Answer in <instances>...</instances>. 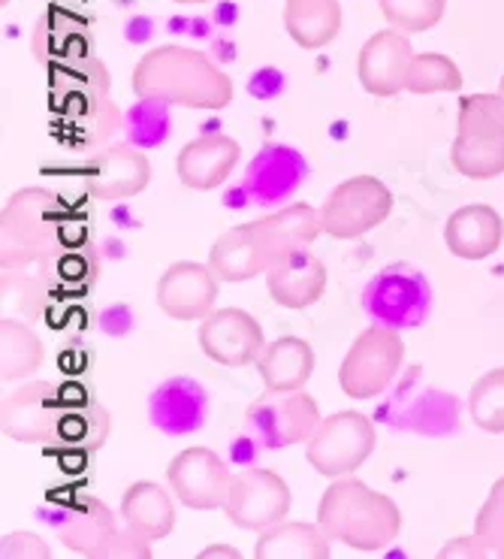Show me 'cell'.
Segmentation results:
<instances>
[{
	"label": "cell",
	"mask_w": 504,
	"mask_h": 559,
	"mask_svg": "<svg viewBox=\"0 0 504 559\" xmlns=\"http://www.w3.org/2000/svg\"><path fill=\"white\" fill-rule=\"evenodd\" d=\"M133 94L140 100H160L184 109H224L233 100V82L212 64L206 52L188 46H157L133 70Z\"/></svg>",
	"instance_id": "cell-1"
},
{
	"label": "cell",
	"mask_w": 504,
	"mask_h": 559,
	"mask_svg": "<svg viewBox=\"0 0 504 559\" xmlns=\"http://www.w3.org/2000/svg\"><path fill=\"white\" fill-rule=\"evenodd\" d=\"M317 523L333 542L375 554L393 545L401 533V511L387 493H377L357 478H336L317 506Z\"/></svg>",
	"instance_id": "cell-2"
},
{
	"label": "cell",
	"mask_w": 504,
	"mask_h": 559,
	"mask_svg": "<svg viewBox=\"0 0 504 559\" xmlns=\"http://www.w3.org/2000/svg\"><path fill=\"white\" fill-rule=\"evenodd\" d=\"M405 364V342L399 330L372 324L353 338L338 369V384L350 400H375L393 384Z\"/></svg>",
	"instance_id": "cell-3"
},
{
	"label": "cell",
	"mask_w": 504,
	"mask_h": 559,
	"mask_svg": "<svg viewBox=\"0 0 504 559\" xmlns=\"http://www.w3.org/2000/svg\"><path fill=\"white\" fill-rule=\"evenodd\" d=\"M375 424L362 412H336L321 420L309 439L305 456L311 468L324 478H345L375 454Z\"/></svg>",
	"instance_id": "cell-4"
},
{
	"label": "cell",
	"mask_w": 504,
	"mask_h": 559,
	"mask_svg": "<svg viewBox=\"0 0 504 559\" xmlns=\"http://www.w3.org/2000/svg\"><path fill=\"white\" fill-rule=\"evenodd\" d=\"M321 420L324 417H321L317 400L305 391H266V396L248 405L245 412L248 436L269 451L309 442L314 429L321 427Z\"/></svg>",
	"instance_id": "cell-5"
},
{
	"label": "cell",
	"mask_w": 504,
	"mask_h": 559,
	"mask_svg": "<svg viewBox=\"0 0 504 559\" xmlns=\"http://www.w3.org/2000/svg\"><path fill=\"white\" fill-rule=\"evenodd\" d=\"M393 212V191L375 176H353L326 197L321 206V227L333 239H360L387 222Z\"/></svg>",
	"instance_id": "cell-6"
},
{
	"label": "cell",
	"mask_w": 504,
	"mask_h": 559,
	"mask_svg": "<svg viewBox=\"0 0 504 559\" xmlns=\"http://www.w3.org/2000/svg\"><path fill=\"white\" fill-rule=\"evenodd\" d=\"M432 309V287L411 263H389L365 287V312L393 330L420 326Z\"/></svg>",
	"instance_id": "cell-7"
},
{
	"label": "cell",
	"mask_w": 504,
	"mask_h": 559,
	"mask_svg": "<svg viewBox=\"0 0 504 559\" xmlns=\"http://www.w3.org/2000/svg\"><path fill=\"white\" fill-rule=\"evenodd\" d=\"M290 487L269 468H242L233 472V484L224 502V514L236 523L239 530H251V533H266L269 526L281 523L290 511Z\"/></svg>",
	"instance_id": "cell-8"
},
{
	"label": "cell",
	"mask_w": 504,
	"mask_h": 559,
	"mask_svg": "<svg viewBox=\"0 0 504 559\" xmlns=\"http://www.w3.org/2000/svg\"><path fill=\"white\" fill-rule=\"evenodd\" d=\"M64 396L49 381H31L7 393L0 405V429L7 439L22 444H49L61 439Z\"/></svg>",
	"instance_id": "cell-9"
},
{
	"label": "cell",
	"mask_w": 504,
	"mask_h": 559,
	"mask_svg": "<svg viewBox=\"0 0 504 559\" xmlns=\"http://www.w3.org/2000/svg\"><path fill=\"white\" fill-rule=\"evenodd\" d=\"M55 222H58V197L43 188H25L15 191L0 212V234H3V251L19 254L22 261L37 258L39 248L52 239Z\"/></svg>",
	"instance_id": "cell-10"
},
{
	"label": "cell",
	"mask_w": 504,
	"mask_h": 559,
	"mask_svg": "<svg viewBox=\"0 0 504 559\" xmlns=\"http://www.w3.org/2000/svg\"><path fill=\"white\" fill-rule=\"evenodd\" d=\"M167 481L181 506L194 508V511H215L227 502L233 472L215 451L188 448V451L172 456L167 468Z\"/></svg>",
	"instance_id": "cell-11"
},
{
	"label": "cell",
	"mask_w": 504,
	"mask_h": 559,
	"mask_svg": "<svg viewBox=\"0 0 504 559\" xmlns=\"http://www.w3.org/2000/svg\"><path fill=\"white\" fill-rule=\"evenodd\" d=\"M43 514H46V521L52 523L64 547L91 559H97L100 547L118 533L116 514L109 511L106 502H100L97 496L91 493L70 496L64 502H58L55 511L52 506H46Z\"/></svg>",
	"instance_id": "cell-12"
},
{
	"label": "cell",
	"mask_w": 504,
	"mask_h": 559,
	"mask_svg": "<svg viewBox=\"0 0 504 559\" xmlns=\"http://www.w3.org/2000/svg\"><path fill=\"white\" fill-rule=\"evenodd\" d=\"M196 338H200V348L208 360L220 366H233V369L257 364L260 352L266 345L263 326L245 309H215L203 318Z\"/></svg>",
	"instance_id": "cell-13"
},
{
	"label": "cell",
	"mask_w": 504,
	"mask_h": 559,
	"mask_svg": "<svg viewBox=\"0 0 504 559\" xmlns=\"http://www.w3.org/2000/svg\"><path fill=\"white\" fill-rule=\"evenodd\" d=\"M152 182V164L136 145H109L85 164V191L100 203L143 194Z\"/></svg>",
	"instance_id": "cell-14"
},
{
	"label": "cell",
	"mask_w": 504,
	"mask_h": 559,
	"mask_svg": "<svg viewBox=\"0 0 504 559\" xmlns=\"http://www.w3.org/2000/svg\"><path fill=\"white\" fill-rule=\"evenodd\" d=\"M218 282L208 263H172L157 282V306L172 321H203L215 312Z\"/></svg>",
	"instance_id": "cell-15"
},
{
	"label": "cell",
	"mask_w": 504,
	"mask_h": 559,
	"mask_svg": "<svg viewBox=\"0 0 504 559\" xmlns=\"http://www.w3.org/2000/svg\"><path fill=\"white\" fill-rule=\"evenodd\" d=\"M411 61H415L411 39L396 27L377 31L375 37L362 46L360 61H357V76H360L362 88L369 94L396 97L399 92H405Z\"/></svg>",
	"instance_id": "cell-16"
},
{
	"label": "cell",
	"mask_w": 504,
	"mask_h": 559,
	"mask_svg": "<svg viewBox=\"0 0 504 559\" xmlns=\"http://www.w3.org/2000/svg\"><path fill=\"white\" fill-rule=\"evenodd\" d=\"M305 160L297 148L281 143H266L260 148L254 160L248 164L242 191H245L257 206H278L287 197L305 182Z\"/></svg>",
	"instance_id": "cell-17"
},
{
	"label": "cell",
	"mask_w": 504,
	"mask_h": 559,
	"mask_svg": "<svg viewBox=\"0 0 504 559\" xmlns=\"http://www.w3.org/2000/svg\"><path fill=\"white\" fill-rule=\"evenodd\" d=\"M242 160V145L227 133H208L191 140L176 157V173L184 188L194 191H215L233 176Z\"/></svg>",
	"instance_id": "cell-18"
},
{
	"label": "cell",
	"mask_w": 504,
	"mask_h": 559,
	"mask_svg": "<svg viewBox=\"0 0 504 559\" xmlns=\"http://www.w3.org/2000/svg\"><path fill=\"white\" fill-rule=\"evenodd\" d=\"M326 278H329L326 263L317 254H311L309 248L290 251L266 270V287H269L272 299L293 312L309 309L324 297Z\"/></svg>",
	"instance_id": "cell-19"
},
{
	"label": "cell",
	"mask_w": 504,
	"mask_h": 559,
	"mask_svg": "<svg viewBox=\"0 0 504 559\" xmlns=\"http://www.w3.org/2000/svg\"><path fill=\"white\" fill-rule=\"evenodd\" d=\"M208 393L188 376L167 378L148 400V417L167 436H191L206 424Z\"/></svg>",
	"instance_id": "cell-20"
},
{
	"label": "cell",
	"mask_w": 504,
	"mask_h": 559,
	"mask_svg": "<svg viewBox=\"0 0 504 559\" xmlns=\"http://www.w3.org/2000/svg\"><path fill=\"white\" fill-rule=\"evenodd\" d=\"M504 239V218L487 203H471L453 212L444 227L447 251L459 261H487Z\"/></svg>",
	"instance_id": "cell-21"
},
{
	"label": "cell",
	"mask_w": 504,
	"mask_h": 559,
	"mask_svg": "<svg viewBox=\"0 0 504 559\" xmlns=\"http://www.w3.org/2000/svg\"><path fill=\"white\" fill-rule=\"evenodd\" d=\"M208 266L215 270L220 282L239 285V282H251L257 275H266L272 261L263 242H260L254 224H239V227H230L227 234L215 239V246L208 251Z\"/></svg>",
	"instance_id": "cell-22"
},
{
	"label": "cell",
	"mask_w": 504,
	"mask_h": 559,
	"mask_svg": "<svg viewBox=\"0 0 504 559\" xmlns=\"http://www.w3.org/2000/svg\"><path fill=\"white\" fill-rule=\"evenodd\" d=\"M254 230H257L260 242L266 248L269 261L275 263L297 248H309L317 236L324 234L321 227V209L309 206V203H293V206L278 209L266 218H257Z\"/></svg>",
	"instance_id": "cell-23"
},
{
	"label": "cell",
	"mask_w": 504,
	"mask_h": 559,
	"mask_svg": "<svg viewBox=\"0 0 504 559\" xmlns=\"http://www.w3.org/2000/svg\"><path fill=\"white\" fill-rule=\"evenodd\" d=\"M257 369L266 391H305L309 378L314 376V352L305 338L281 336L263 345L257 357Z\"/></svg>",
	"instance_id": "cell-24"
},
{
	"label": "cell",
	"mask_w": 504,
	"mask_h": 559,
	"mask_svg": "<svg viewBox=\"0 0 504 559\" xmlns=\"http://www.w3.org/2000/svg\"><path fill=\"white\" fill-rule=\"evenodd\" d=\"M333 535L321 523L281 521L260 533V559H329Z\"/></svg>",
	"instance_id": "cell-25"
},
{
	"label": "cell",
	"mask_w": 504,
	"mask_h": 559,
	"mask_svg": "<svg viewBox=\"0 0 504 559\" xmlns=\"http://www.w3.org/2000/svg\"><path fill=\"white\" fill-rule=\"evenodd\" d=\"M121 518L136 533L148 535L152 542L167 538L176 526V506L172 496L155 481L130 484L121 499Z\"/></svg>",
	"instance_id": "cell-26"
},
{
	"label": "cell",
	"mask_w": 504,
	"mask_h": 559,
	"mask_svg": "<svg viewBox=\"0 0 504 559\" xmlns=\"http://www.w3.org/2000/svg\"><path fill=\"white\" fill-rule=\"evenodd\" d=\"M285 27L299 49H324L341 31L338 0H287Z\"/></svg>",
	"instance_id": "cell-27"
},
{
	"label": "cell",
	"mask_w": 504,
	"mask_h": 559,
	"mask_svg": "<svg viewBox=\"0 0 504 559\" xmlns=\"http://www.w3.org/2000/svg\"><path fill=\"white\" fill-rule=\"evenodd\" d=\"M88 25L85 19H79L70 10H52L39 19V25L34 27V52L43 61H76L88 55Z\"/></svg>",
	"instance_id": "cell-28"
},
{
	"label": "cell",
	"mask_w": 504,
	"mask_h": 559,
	"mask_svg": "<svg viewBox=\"0 0 504 559\" xmlns=\"http://www.w3.org/2000/svg\"><path fill=\"white\" fill-rule=\"evenodd\" d=\"M46 360V348L39 336L22 321H0V376L3 381H19L37 372Z\"/></svg>",
	"instance_id": "cell-29"
},
{
	"label": "cell",
	"mask_w": 504,
	"mask_h": 559,
	"mask_svg": "<svg viewBox=\"0 0 504 559\" xmlns=\"http://www.w3.org/2000/svg\"><path fill=\"white\" fill-rule=\"evenodd\" d=\"M451 160L459 176L466 179H495L504 173V133L495 136H459L453 140Z\"/></svg>",
	"instance_id": "cell-30"
},
{
	"label": "cell",
	"mask_w": 504,
	"mask_h": 559,
	"mask_svg": "<svg viewBox=\"0 0 504 559\" xmlns=\"http://www.w3.org/2000/svg\"><path fill=\"white\" fill-rule=\"evenodd\" d=\"M463 88V70L456 67L453 58L439 52L415 55L405 92L411 94H441V92H459Z\"/></svg>",
	"instance_id": "cell-31"
},
{
	"label": "cell",
	"mask_w": 504,
	"mask_h": 559,
	"mask_svg": "<svg viewBox=\"0 0 504 559\" xmlns=\"http://www.w3.org/2000/svg\"><path fill=\"white\" fill-rule=\"evenodd\" d=\"M468 415L483 432L502 436L504 432V366L492 369L471 384L468 393Z\"/></svg>",
	"instance_id": "cell-32"
},
{
	"label": "cell",
	"mask_w": 504,
	"mask_h": 559,
	"mask_svg": "<svg viewBox=\"0 0 504 559\" xmlns=\"http://www.w3.org/2000/svg\"><path fill=\"white\" fill-rule=\"evenodd\" d=\"M459 136H495L504 133V97L495 94H468L459 100L456 118Z\"/></svg>",
	"instance_id": "cell-33"
},
{
	"label": "cell",
	"mask_w": 504,
	"mask_h": 559,
	"mask_svg": "<svg viewBox=\"0 0 504 559\" xmlns=\"http://www.w3.org/2000/svg\"><path fill=\"white\" fill-rule=\"evenodd\" d=\"M381 15L401 34H423L444 19L447 0H377Z\"/></svg>",
	"instance_id": "cell-34"
},
{
	"label": "cell",
	"mask_w": 504,
	"mask_h": 559,
	"mask_svg": "<svg viewBox=\"0 0 504 559\" xmlns=\"http://www.w3.org/2000/svg\"><path fill=\"white\" fill-rule=\"evenodd\" d=\"M169 133V112L167 104L160 100H143L140 106H133L128 116V136L130 145L136 148H152L167 140Z\"/></svg>",
	"instance_id": "cell-35"
},
{
	"label": "cell",
	"mask_w": 504,
	"mask_h": 559,
	"mask_svg": "<svg viewBox=\"0 0 504 559\" xmlns=\"http://www.w3.org/2000/svg\"><path fill=\"white\" fill-rule=\"evenodd\" d=\"M109 415H106L104 408L97 403L88 405V412L85 417H67L61 420V439H67L70 444H82V448H100L106 439V432H109Z\"/></svg>",
	"instance_id": "cell-36"
},
{
	"label": "cell",
	"mask_w": 504,
	"mask_h": 559,
	"mask_svg": "<svg viewBox=\"0 0 504 559\" xmlns=\"http://www.w3.org/2000/svg\"><path fill=\"white\" fill-rule=\"evenodd\" d=\"M97 559H152V538L136 533L133 526L124 523V530H118L104 547Z\"/></svg>",
	"instance_id": "cell-37"
},
{
	"label": "cell",
	"mask_w": 504,
	"mask_h": 559,
	"mask_svg": "<svg viewBox=\"0 0 504 559\" xmlns=\"http://www.w3.org/2000/svg\"><path fill=\"white\" fill-rule=\"evenodd\" d=\"M475 533L487 545L490 557H502L504 554V508L495 499H487L478 511V521H475Z\"/></svg>",
	"instance_id": "cell-38"
},
{
	"label": "cell",
	"mask_w": 504,
	"mask_h": 559,
	"mask_svg": "<svg viewBox=\"0 0 504 559\" xmlns=\"http://www.w3.org/2000/svg\"><path fill=\"white\" fill-rule=\"evenodd\" d=\"M0 554L3 559H49L52 550L49 545L34 533H7L3 535V545H0Z\"/></svg>",
	"instance_id": "cell-39"
},
{
	"label": "cell",
	"mask_w": 504,
	"mask_h": 559,
	"mask_svg": "<svg viewBox=\"0 0 504 559\" xmlns=\"http://www.w3.org/2000/svg\"><path fill=\"white\" fill-rule=\"evenodd\" d=\"M441 559H487L490 557V550L487 545L480 542L478 533L475 535H463V538H453L447 545L439 550Z\"/></svg>",
	"instance_id": "cell-40"
},
{
	"label": "cell",
	"mask_w": 504,
	"mask_h": 559,
	"mask_svg": "<svg viewBox=\"0 0 504 559\" xmlns=\"http://www.w3.org/2000/svg\"><path fill=\"white\" fill-rule=\"evenodd\" d=\"M212 557H230V559H239V550L230 545H212L206 550H200V559H212Z\"/></svg>",
	"instance_id": "cell-41"
},
{
	"label": "cell",
	"mask_w": 504,
	"mask_h": 559,
	"mask_svg": "<svg viewBox=\"0 0 504 559\" xmlns=\"http://www.w3.org/2000/svg\"><path fill=\"white\" fill-rule=\"evenodd\" d=\"M490 496H492V499H495V502H499V506L504 508V478H499V481L492 484Z\"/></svg>",
	"instance_id": "cell-42"
},
{
	"label": "cell",
	"mask_w": 504,
	"mask_h": 559,
	"mask_svg": "<svg viewBox=\"0 0 504 559\" xmlns=\"http://www.w3.org/2000/svg\"><path fill=\"white\" fill-rule=\"evenodd\" d=\"M176 3H208V0H176Z\"/></svg>",
	"instance_id": "cell-43"
},
{
	"label": "cell",
	"mask_w": 504,
	"mask_h": 559,
	"mask_svg": "<svg viewBox=\"0 0 504 559\" xmlns=\"http://www.w3.org/2000/svg\"><path fill=\"white\" fill-rule=\"evenodd\" d=\"M499 94H502V97H504V76H502V82H499Z\"/></svg>",
	"instance_id": "cell-44"
},
{
	"label": "cell",
	"mask_w": 504,
	"mask_h": 559,
	"mask_svg": "<svg viewBox=\"0 0 504 559\" xmlns=\"http://www.w3.org/2000/svg\"><path fill=\"white\" fill-rule=\"evenodd\" d=\"M0 3H3V7H7V3H10V0H0Z\"/></svg>",
	"instance_id": "cell-45"
},
{
	"label": "cell",
	"mask_w": 504,
	"mask_h": 559,
	"mask_svg": "<svg viewBox=\"0 0 504 559\" xmlns=\"http://www.w3.org/2000/svg\"><path fill=\"white\" fill-rule=\"evenodd\" d=\"M502 559H504V554H502Z\"/></svg>",
	"instance_id": "cell-46"
}]
</instances>
